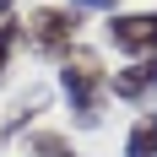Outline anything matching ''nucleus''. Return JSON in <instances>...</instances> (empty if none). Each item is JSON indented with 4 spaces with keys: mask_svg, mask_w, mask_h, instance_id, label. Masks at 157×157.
<instances>
[{
    "mask_svg": "<svg viewBox=\"0 0 157 157\" xmlns=\"http://www.w3.org/2000/svg\"><path fill=\"white\" fill-rule=\"evenodd\" d=\"M71 6H76L81 16H87V11H103V16H114V11H119V0H71Z\"/></svg>",
    "mask_w": 157,
    "mask_h": 157,
    "instance_id": "9",
    "label": "nucleus"
},
{
    "mask_svg": "<svg viewBox=\"0 0 157 157\" xmlns=\"http://www.w3.org/2000/svg\"><path fill=\"white\" fill-rule=\"evenodd\" d=\"M44 103H49V92H33L27 103H16V109H11V119H6V136H22L33 114H44Z\"/></svg>",
    "mask_w": 157,
    "mask_h": 157,
    "instance_id": "8",
    "label": "nucleus"
},
{
    "mask_svg": "<svg viewBox=\"0 0 157 157\" xmlns=\"http://www.w3.org/2000/svg\"><path fill=\"white\" fill-rule=\"evenodd\" d=\"M22 157H76V146L60 130H33L27 141H22Z\"/></svg>",
    "mask_w": 157,
    "mask_h": 157,
    "instance_id": "5",
    "label": "nucleus"
},
{
    "mask_svg": "<svg viewBox=\"0 0 157 157\" xmlns=\"http://www.w3.org/2000/svg\"><path fill=\"white\" fill-rule=\"evenodd\" d=\"M125 157H157V114H141L125 136Z\"/></svg>",
    "mask_w": 157,
    "mask_h": 157,
    "instance_id": "6",
    "label": "nucleus"
},
{
    "mask_svg": "<svg viewBox=\"0 0 157 157\" xmlns=\"http://www.w3.org/2000/svg\"><path fill=\"white\" fill-rule=\"evenodd\" d=\"M16 44H22V16H0V87H6V76H11Z\"/></svg>",
    "mask_w": 157,
    "mask_h": 157,
    "instance_id": "7",
    "label": "nucleus"
},
{
    "mask_svg": "<svg viewBox=\"0 0 157 157\" xmlns=\"http://www.w3.org/2000/svg\"><path fill=\"white\" fill-rule=\"evenodd\" d=\"M11 11H16V0H0V16H11Z\"/></svg>",
    "mask_w": 157,
    "mask_h": 157,
    "instance_id": "10",
    "label": "nucleus"
},
{
    "mask_svg": "<svg viewBox=\"0 0 157 157\" xmlns=\"http://www.w3.org/2000/svg\"><path fill=\"white\" fill-rule=\"evenodd\" d=\"M103 33H109V44L119 54H130V60L157 54V11H114Z\"/></svg>",
    "mask_w": 157,
    "mask_h": 157,
    "instance_id": "3",
    "label": "nucleus"
},
{
    "mask_svg": "<svg viewBox=\"0 0 157 157\" xmlns=\"http://www.w3.org/2000/svg\"><path fill=\"white\" fill-rule=\"evenodd\" d=\"M60 92L65 103H71V114H76L81 130H92L98 119H103V103H109V65L98 60L92 49H71L60 60Z\"/></svg>",
    "mask_w": 157,
    "mask_h": 157,
    "instance_id": "1",
    "label": "nucleus"
},
{
    "mask_svg": "<svg viewBox=\"0 0 157 157\" xmlns=\"http://www.w3.org/2000/svg\"><path fill=\"white\" fill-rule=\"evenodd\" d=\"M81 38V11L76 6H33L22 16V44L38 54V60H54L60 65Z\"/></svg>",
    "mask_w": 157,
    "mask_h": 157,
    "instance_id": "2",
    "label": "nucleus"
},
{
    "mask_svg": "<svg viewBox=\"0 0 157 157\" xmlns=\"http://www.w3.org/2000/svg\"><path fill=\"white\" fill-rule=\"evenodd\" d=\"M109 98H119V103H152L157 98V54L130 60L125 71H109Z\"/></svg>",
    "mask_w": 157,
    "mask_h": 157,
    "instance_id": "4",
    "label": "nucleus"
}]
</instances>
